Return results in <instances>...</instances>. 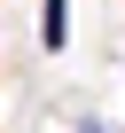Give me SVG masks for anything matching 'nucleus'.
Segmentation results:
<instances>
[{
  "mask_svg": "<svg viewBox=\"0 0 125 133\" xmlns=\"http://www.w3.org/2000/svg\"><path fill=\"white\" fill-rule=\"evenodd\" d=\"M39 47H47V55L71 47V0H47V8H39Z\"/></svg>",
  "mask_w": 125,
  "mask_h": 133,
  "instance_id": "nucleus-1",
  "label": "nucleus"
},
{
  "mask_svg": "<svg viewBox=\"0 0 125 133\" xmlns=\"http://www.w3.org/2000/svg\"><path fill=\"white\" fill-rule=\"evenodd\" d=\"M78 133H109V125H94V117H78Z\"/></svg>",
  "mask_w": 125,
  "mask_h": 133,
  "instance_id": "nucleus-2",
  "label": "nucleus"
}]
</instances>
